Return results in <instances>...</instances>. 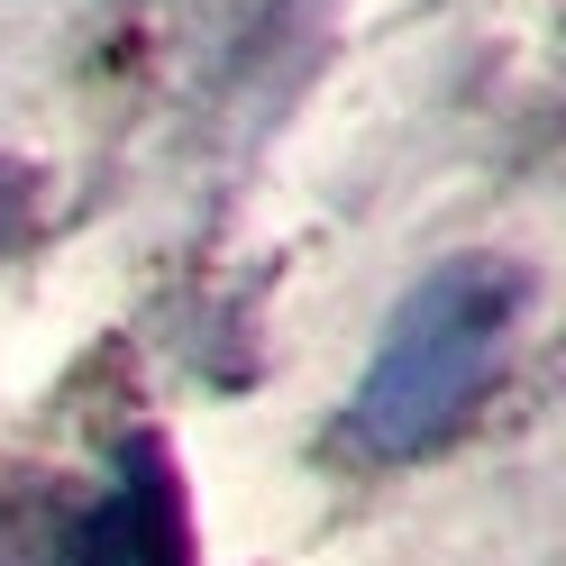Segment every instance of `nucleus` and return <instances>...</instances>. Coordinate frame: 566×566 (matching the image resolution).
I'll use <instances>...</instances> for the list:
<instances>
[{"label":"nucleus","instance_id":"nucleus-3","mask_svg":"<svg viewBox=\"0 0 566 566\" xmlns=\"http://www.w3.org/2000/svg\"><path fill=\"white\" fill-rule=\"evenodd\" d=\"M0 566H74V521L46 503H0Z\"/></svg>","mask_w":566,"mask_h":566},{"label":"nucleus","instance_id":"nucleus-1","mask_svg":"<svg viewBox=\"0 0 566 566\" xmlns=\"http://www.w3.org/2000/svg\"><path fill=\"white\" fill-rule=\"evenodd\" d=\"M521 302H530V283H521L512 256L430 265L394 302V321H384V347L357 384V402H347V439L366 457H384V467L448 448L475 420L493 366H503V338L521 321Z\"/></svg>","mask_w":566,"mask_h":566},{"label":"nucleus","instance_id":"nucleus-2","mask_svg":"<svg viewBox=\"0 0 566 566\" xmlns=\"http://www.w3.org/2000/svg\"><path fill=\"white\" fill-rule=\"evenodd\" d=\"M74 566H192L184 484H174V457L156 439H137L111 503L74 521Z\"/></svg>","mask_w":566,"mask_h":566},{"label":"nucleus","instance_id":"nucleus-4","mask_svg":"<svg viewBox=\"0 0 566 566\" xmlns=\"http://www.w3.org/2000/svg\"><path fill=\"white\" fill-rule=\"evenodd\" d=\"M19 238H28V174L0 165V247H19Z\"/></svg>","mask_w":566,"mask_h":566}]
</instances>
